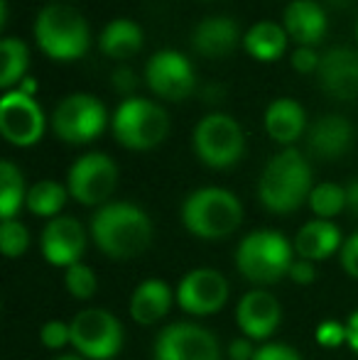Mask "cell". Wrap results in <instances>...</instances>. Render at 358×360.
I'll return each instance as SVG.
<instances>
[{"label": "cell", "instance_id": "6da1fadb", "mask_svg": "<svg viewBox=\"0 0 358 360\" xmlns=\"http://www.w3.org/2000/svg\"><path fill=\"white\" fill-rule=\"evenodd\" d=\"M91 238L103 255L130 260L153 243V221L140 206L128 201L103 204L91 218Z\"/></svg>", "mask_w": 358, "mask_h": 360}, {"label": "cell", "instance_id": "7a4b0ae2", "mask_svg": "<svg viewBox=\"0 0 358 360\" xmlns=\"http://www.w3.org/2000/svg\"><path fill=\"white\" fill-rule=\"evenodd\" d=\"M312 167L305 155L292 147L277 152L265 165L258 181L260 204L270 214H292L300 209L312 194Z\"/></svg>", "mask_w": 358, "mask_h": 360}, {"label": "cell", "instance_id": "3957f363", "mask_svg": "<svg viewBox=\"0 0 358 360\" xmlns=\"http://www.w3.org/2000/svg\"><path fill=\"white\" fill-rule=\"evenodd\" d=\"M34 39L49 59L74 62L89 52V22L74 5L49 3L37 13L32 25Z\"/></svg>", "mask_w": 358, "mask_h": 360}, {"label": "cell", "instance_id": "277c9868", "mask_svg": "<svg viewBox=\"0 0 358 360\" xmlns=\"http://www.w3.org/2000/svg\"><path fill=\"white\" fill-rule=\"evenodd\" d=\"M243 221L238 196L221 186H204L191 191L181 204V223L201 240H221L236 233Z\"/></svg>", "mask_w": 358, "mask_h": 360}, {"label": "cell", "instance_id": "5b68a950", "mask_svg": "<svg viewBox=\"0 0 358 360\" xmlns=\"http://www.w3.org/2000/svg\"><path fill=\"white\" fill-rule=\"evenodd\" d=\"M295 245L277 231L248 233L236 248V267L253 285H275L292 267Z\"/></svg>", "mask_w": 358, "mask_h": 360}, {"label": "cell", "instance_id": "8992f818", "mask_svg": "<svg viewBox=\"0 0 358 360\" xmlns=\"http://www.w3.org/2000/svg\"><path fill=\"white\" fill-rule=\"evenodd\" d=\"M113 135L123 147L135 152L153 150L167 138L170 118L167 110L158 105L155 101L130 96L115 108L113 120H110Z\"/></svg>", "mask_w": 358, "mask_h": 360}, {"label": "cell", "instance_id": "52a82bcc", "mask_svg": "<svg viewBox=\"0 0 358 360\" xmlns=\"http://www.w3.org/2000/svg\"><path fill=\"white\" fill-rule=\"evenodd\" d=\"M194 152L206 167L226 169L243 157L245 135L238 120L226 113H209L196 123L191 135Z\"/></svg>", "mask_w": 358, "mask_h": 360}, {"label": "cell", "instance_id": "ba28073f", "mask_svg": "<svg viewBox=\"0 0 358 360\" xmlns=\"http://www.w3.org/2000/svg\"><path fill=\"white\" fill-rule=\"evenodd\" d=\"M52 130L69 145H87L103 133L108 115L106 105L91 94H72L57 103L52 113Z\"/></svg>", "mask_w": 358, "mask_h": 360}, {"label": "cell", "instance_id": "9c48e42d", "mask_svg": "<svg viewBox=\"0 0 358 360\" xmlns=\"http://www.w3.org/2000/svg\"><path fill=\"white\" fill-rule=\"evenodd\" d=\"M72 346L87 360H110L123 348V326L106 309H84L72 319Z\"/></svg>", "mask_w": 358, "mask_h": 360}, {"label": "cell", "instance_id": "30bf717a", "mask_svg": "<svg viewBox=\"0 0 358 360\" xmlns=\"http://www.w3.org/2000/svg\"><path fill=\"white\" fill-rule=\"evenodd\" d=\"M118 184V167L103 152H89L69 167V196L84 206H103Z\"/></svg>", "mask_w": 358, "mask_h": 360}, {"label": "cell", "instance_id": "8fae6325", "mask_svg": "<svg viewBox=\"0 0 358 360\" xmlns=\"http://www.w3.org/2000/svg\"><path fill=\"white\" fill-rule=\"evenodd\" d=\"M155 360H221L219 338L199 323L179 321L160 331Z\"/></svg>", "mask_w": 358, "mask_h": 360}, {"label": "cell", "instance_id": "7c38bea8", "mask_svg": "<svg viewBox=\"0 0 358 360\" xmlns=\"http://www.w3.org/2000/svg\"><path fill=\"white\" fill-rule=\"evenodd\" d=\"M0 133L10 145L30 147L44 135V110L34 96L20 89L5 91L0 98Z\"/></svg>", "mask_w": 358, "mask_h": 360}, {"label": "cell", "instance_id": "4fadbf2b", "mask_svg": "<svg viewBox=\"0 0 358 360\" xmlns=\"http://www.w3.org/2000/svg\"><path fill=\"white\" fill-rule=\"evenodd\" d=\"M226 299H229V282L211 267H196L179 280L177 304L191 316H211L224 309Z\"/></svg>", "mask_w": 358, "mask_h": 360}, {"label": "cell", "instance_id": "5bb4252c", "mask_svg": "<svg viewBox=\"0 0 358 360\" xmlns=\"http://www.w3.org/2000/svg\"><path fill=\"white\" fill-rule=\"evenodd\" d=\"M145 79L153 94L165 101H184L194 91V69L184 54L160 49L145 64Z\"/></svg>", "mask_w": 358, "mask_h": 360}, {"label": "cell", "instance_id": "9a60e30c", "mask_svg": "<svg viewBox=\"0 0 358 360\" xmlns=\"http://www.w3.org/2000/svg\"><path fill=\"white\" fill-rule=\"evenodd\" d=\"M87 250V231L72 216H57L42 231V255L54 267H72L82 262Z\"/></svg>", "mask_w": 358, "mask_h": 360}, {"label": "cell", "instance_id": "2e32d148", "mask_svg": "<svg viewBox=\"0 0 358 360\" xmlns=\"http://www.w3.org/2000/svg\"><path fill=\"white\" fill-rule=\"evenodd\" d=\"M282 319V309L277 299L265 289H253L243 294L236 307V323L241 333L250 341H265L277 331Z\"/></svg>", "mask_w": 358, "mask_h": 360}, {"label": "cell", "instance_id": "e0dca14e", "mask_svg": "<svg viewBox=\"0 0 358 360\" xmlns=\"http://www.w3.org/2000/svg\"><path fill=\"white\" fill-rule=\"evenodd\" d=\"M319 84L331 98H358V52L349 47H334L321 57Z\"/></svg>", "mask_w": 358, "mask_h": 360}, {"label": "cell", "instance_id": "ac0fdd59", "mask_svg": "<svg viewBox=\"0 0 358 360\" xmlns=\"http://www.w3.org/2000/svg\"><path fill=\"white\" fill-rule=\"evenodd\" d=\"M241 39L238 22L226 15L201 20L191 32V47L206 59H226Z\"/></svg>", "mask_w": 358, "mask_h": 360}, {"label": "cell", "instance_id": "d6986e66", "mask_svg": "<svg viewBox=\"0 0 358 360\" xmlns=\"http://www.w3.org/2000/svg\"><path fill=\"white\" fill-rule=\"evenodd\" d=\"M285 32L300 47H314L326 34L329 20L317 0H292L285 8Z\"/></svg>", "mask_w": 358, "mask_h": 360}, {"label": "cell", "instance_id": "ffe728a7", "mask_svg": "<svg viewBox=\"0 0 358 360\" xmlns=\"http://www.w3.org/2000/svg\"><path fill=\"white\" fill-rule=\"evenodd\" d=\"M354 143V128L344 115H321L307 135L312 155L319 160H339Z\"/></svg>", "mask_w": 358, "mask_h": 360}, {"label": "cell", "instance_id": "44dd1931", "mask_svg": "<svg viewBox=\"0 0 358 360\" xmlns=\"http://www.w3.org/2000/svg\"><path fill=\"white\" fill-rule=\"evenodd\" d=\"M172 302H174V294L170 289L167 282L158 280H145L135 287L133 297H130V319L140 326H153V323L162 321L165 316L170 314L172 309Z\"/></svg>", "mask_w": 358, "mask_h": 360}, {"label": "cell", "instance_id": "7402d4cb", "mask_svg": "<svg viewBox=\"0 0 358 360\" xmlns=\"http://www.w3.org/2000/svg\"><path fill=\"white\" fill-rule=\"evenodd\" d=\"M344 245L341 240V231L331 221L317 218L300 228V233L295 236V252L302 260H326L329 255H334L339 248Z\"/></svg>", "mask_w": 358, "mask_h": 360}, {"label": "cell", "instance_id": "603a6c76", "mask_svg": "<svg viewBox=\"0 0 358 360\" xmlns=\"http://www.w3.org/2000/svg\"><path fill=\"white\" fill-rule=\"evenodd\" d=\"M307 115L295 98H275L265 108V130L275 143L290 145L305 133Z\"/></svg>", "mask_w": 358, "mask_h": 360}, {"label": "cell", "instance_id": "cb8c5ba5", "mask_svg": "<svg viewBox=\"0 0 358 360\" xmlns=\"http://www.w3.org/2000/svg\"><path fill=\"white\" fill-rule=\"evenodd\" d=\"M101 52L110 59H130L143 49V27L133 20H110L101 32Z\"/></svg>", "mask_w": 358, "mask_h": 360}, {"label": "cell", "instance_id": "d4e9b609", "mask_svg": "<svg viewBox=\"0 0 358 360\" xmlns=\"http://www.w3.org/2000/svg\"><path fill=\"white\" fill-rule=\"evenodd\" d=\"M287 39L290 34L285 32V27L270 20L255 22L253 27H248V32L243 34V47L258 62H275L285 54Z\"/></svg>", "mask_w": 358, "mask_h": 360}, {"label": "cell", "instance_id": "484cf974", "mask_svg": "<svg viewBox=\"0 0 358 360\" xmlns=\"http://www.w3.org/2000/svg\"><path fill=\"white\" fill-rule=\"evenodd\" d=\"M0 89L13 91L15 84L27 76L30 67V52L27 44L18 37H5L0 42Z\"/></svg>", "mask_w": 358, "mask_h": 360}, {"label": "cell", "instance_id": "4316f807", "mask_svg": "<svg viewBox=\"0 0 358 360\" xmlns=\"http://www.w3.org/2000/svg\"><path fill=\"white\" fill-rule=\"evenodd\" d=\"M25 201H27V191H25L23 172L10 160H3L0 162V218L13 221Z\"/></svg>", "mask_w": 358, "mask_h": 360}, {"label": "cell", "instance_id": "83f0119b", "mask_svg": "<svg viewBox=\"0 0 358 360\" xmlns=\"http://www.w3.org/2000/svg\"><path fill=\"white\" fill-rule=\"evenodd\" d=\"M67 194H69V189H64L59 181L42 179L27 189V201H25V206H27L30 214H34V216L57 218L59 211L67 204Z\"/></svg>", "mask_w": 358, "mask_h": 360}, {"label": "cell", "instance_id": "f1b7e54d", "mask_svg": "<svg viewBox=\"0 0 358 360\" xmlns=\"http://www.w3.org/2000/svg\"><path fill=\"white\" fill-rule=\"evenodd\" d=\"M307 204H309L317 218L329 221V218L339 216L346 209V186H339L334 181H321L312 189Z\"/></svg>", "mask_w": 358, "mask_h": 360}, {"label": "cell", "instance_id": "f546056e", "mask_svg": "<svg viewBox=\"0 0 358 360\" xmlns=\"http://www.w3.org/2000/svg\"><path fill=\"white\" fill-rule=\"evenodd\" d=\"M64 285H67V292L72 294L74 299L87 302V299H91L96 294V289H98V277H96V272L91 270L89 265L77 262V265L67 267Z\"/></svg>", "mask_w": 358, "mask_h": 360}, {"label": "cell", "instance_id": "4dcf8cb0", "mask_svg": "<svg viewBox=\"0 0 358 360\" xmlns=\"http://www.w3.org/2000/svg\"><path fill=\"white\" fill-rule=\"evenodd\" d=\"M30 248V233L18 218L0 223V250L5 257H20Z\"/></svg>", "mask_w": 358, "mask_h": 360}, {"label": "cell", "instance_id": "1f68e13d", "mask_svg": "<svg viewBox=\"0 0 358 360\" xmlns=\"http://www.w3.org/2000/svg\"><path fill=\"white\" fill-rule=\"evenodd\" d=\"M39 338H42L44 348L59 351V348H64L67 343H72V323H64V321H59V319L47 321L42 326V331H39Z\"/></svg>", "mask_w": 358, "mask_h": 360}, {"label": "cell", "instance_id": "d6a6232c", "mask_svg": "<svg viewBox=\"0 0 358 360\" xmlns=\"http://www.w3.org/2000/svg\"><path fill=\"white\" fill-rule=\"evenodd\" d=\"M317 336V343L324 348H339L341 343H346V323H339L334 321V319H326V321H321L319 326H317L314 331Z\"/></svg>", "mask_w": 358, "mask_h": 360}, {"label": "cell", "instance_id": "836d02e7", "mask_svg": "<svg viewBox=\"0 0 358 360\" xmlns=\"http://www.w3.org/2000/svg\"><path fill=\"white\" fill-rule=\"evenodd\" d=\"M290 62L300 74H312V72H319L321 57L312 47H300V49H295V52H292Z\"/></svg>", "mask_w": 358, "mask_h": 360}, {"label": "cell", "instance_id": "e575fe53", "mask_svg": "<svg viewBox=\"0 0 358 360\" xmlns=\"http://www.w3.org/2000/svg\"><path fill=\"white\" fill-rule=\"evenodd\" d=\"M341 265H344L346 275L358 280V233L346 238L341 245Z\"/></svg>", "mask_w": 358, "mask_h": 360}, {"label": "cell", "instance_id": "d590c367", "mask_svg": "<svg viewBox=\"0 0 358 360\" xmlns=\"http://www.w3.org/2000/svg\"><path fill=\"white\" fill-rule=\"evenodd\" d=\"M110 86H113L118 94H123L130 98V94L138 89V76H135V72L130 67H118L113 74H110Z\"/></svg>", "mask_w": 358, "mask_h": 360}, {"label": "cell", "instance_id": "8d00e7d4", "mask_svg": "<svg viewBox=\"0 0 358 360\" xmlns=\"http://www.w3.org/2000/svg\"><path fill=\"white\" fill-rule=\"evenodd\" d=\"M253 360H302V356L285 343H268V346L258 348Z\"/></svg>", "mask_w": 358, "mask_h": 360}, {"label": "cell", "instance_id": "74e56055", "mask_svg": "<svg viewBox=\"0 0 358 360\" xmlns=\"http://www.w3.org/2000/svg\"><path fill=\"white\" fill-rule=\"evenodd\" d=\"M287 277H290L295 285H300V287H307V285H312V282L317 280V267H314V262H309V260H295L292 262V267H290V272H287Z\"/></svg>", "mask_w": 358, "mask_h": 360}, {"label": "cell", "instance_id": "f35d334b", "mask_svg": "<svg viewBox=\"0 0 358 360\" xmlns=\"http://www.w3.org/2000/svg\"><path fill=\"white\" fill-rule=\"evenodd\" d=\"M255 346L250 338L241 336V338H234L229 343V360H253L255 358Z\"/></svg>", "mask_w": 358, "mask_h": 360}, {"label": "cell", "instance_id": "ab89813d", "mask_svg": "<svg viewBox=\"0 0 358 360\" xmlns=\"http://www.w3.org/2000/svg\"><path fill=\"white\" fill-rule=\"evenodd\" d=\"M346 343H349V348L358 356V309L349 316V321H346Z\"/></svg>", "mask_w": 358, "mask_h": 360}, {"label": "cell", "instance_id": "60d3db41", "mask_svg": "<svg viewBox=\"0 0 358 360\" xmlns=\"http://www.w3.org/2000/svg\"><path fill=\"white\" fill-rule=\"evenodd\" d=\"M346 209L358 216V179L346 184Z\"/></svg>", "mask_w": 358, "mask_h": 360}, {"label": "cell", "instance_id": "b9f144b4", "mask_svg": "<svg viewBox=\"0 0 358 360\" xmlns=\"http://www.w3.org/2000/svg\"><path fill=\"white\" fill-rule=\"evenodd\" d=\"M18 89L23 91V94H27V96H34V94H37V79H32V76H25V79L18 84Z\"/></svg>", "mask_w": 358, "mask_h": 360}, {"label": "cell", "instance_id": "7bdbcfd3", "mask_svg": "<svg viewBox=\"0 0 358 360\" xmlns=\"http://www.w3.org/2000/svg\"><path fill=\"white\" fill-rule=\"evenodd\" d=\"M5 20H8V0H0V27H5Z\"/></svg>", "mask_w": 358, "mask_h": 360}, {"label": "cell", "instance_id": "ee69618b", "mask_svg": "<svg viewBox=\"0 0 358 360\" xmlns=\"http://www.w3.org/2000/svg\"><path fill=\"white\" fill-rule=\"evenodd\" d=\"M54 360H87L84 356H72V353H67V356H59V358H54Z\"/></svg>", "mask_w": 358, "mask_h": 360}, {"label": "cell", "instance_id": "f6af8a7d", "mask_svg": "<svg viewBox=\"0 0 358 360\" xmlns=\"http://www.w3.org/2000/svg\"><path fill=\"white\" fill-rule=\"evenodd\" d=\"M329 3L339 5V8H344V5H349V0H329Z\"/></svg>", "mask_w": 358, "mask_h": 360}, {"label": "cell", "instance_id": "bcb514c9", "mask_svg": "<svg viewBox=\"0 0 358 360\" xmlns=\"http://www.w3.org/2000/svg\"><path fill=\"white\" fill-rule=\"evenodd\" d=\"M356 37H358V18H356Z\"/></svg>", "mask_w": 358, "mask_h": 360}]
</instances>
